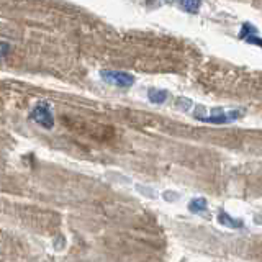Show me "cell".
Wrapping results in <instances>:
<instances>
[{"instance_id":"1","label":"cell","mask_w":262,"mask_h":262,"mask_svg":"<svg viewBox=\"0 0 262 262\" xmlns=\"http://www.w3.org/2000/svg\"><path fill=\"white\" fill-rule=\"evenodd\" d=\"M30 120L45 129H53L54 128V115L51 112V105L48 102H38L35 106H33V110L30 112Z\"/></svg>"},{"instance_id":"2","label":"cell","mask_w":262,"mask_h":262,"mask_svg":"<svg viewBox=\"0 0 262 262\" xmlns=\"http://www.w3.org/2000/svg\"><path fill=\"white\" fill-rule=\"evenodd\" d=\"M244 117V110H231V112H225L223 108H213L210 117H199V120L205 123H213V125H228V123H233L236 120H239Z\"/></svg>"},{"instance_id":"3","label":"cell","mask_w":262,"mask_h":262,"mask_svg":"<svg viewBox=\"0 0 262 262\" xmlns=\"http://www.w3.org/2000/svg\"><path fill=\"white\" fill-rule=\"evenodd\" d=\"M100 76L106 84L117 85L121 89H129L135 84V76H131L129 72L125 71H102Z\"/></svg>"},{"instance_id":"4","label":"cell","mask_w":262,"mask_h":262,"mask_svg":"<svg viewBox=\"0 0 262 262\" xmlns=\"http://www.w3.org/2000/svg\"><path fill=\"white\" fill-rule=\"evenodd\" d=\"M166 4L169 5H174L177 8H180L182 12L185 13H190V15H196L200 12L203 0H164Z\"/></svg>"},{"instance_id":"5","label":"cell","mask_w":262,"mask_h":262,"mask_svg":"<svg viewBox=\"0 0 262 262\" xmlns=\"http://www.w3.org/2000/svg\"><path fill=\"white\" fill-rule=\"evenodd\" d=\"M218 223L221 226H226V228H231V229H241V228H244V221L243 220L229 216V213L225 211V210H220V213H218Z\"/></svg>"},{"instance_id":"6","label":"cell","mask_w":262,"mask_h":262,"mask_svg":"<svg viewBox=\"0 0 262 262\" xmlns=\"http://www.w3.org/2000/svg\"><path fill=\"white\" fill-rule=\"evenodd\" d=\"M147 98H149L151 103L161 105L167 100V92L166 90H161V89H149L147 90Z\"/></svg>"},{"instance_id":"7","label":"cell","mask_w":262,"mask_h":262,"mask_svg":"<svg viewBox=\"0 0 262 262\" xmlns=\"http://www.w3.org/2000/svg\"><path fill=\"white\" fill-rule=\"evenodd\" d=\"M208 207V202L207 199H203V196H196V199H192L190 202H188L187 205V208L188 211H192V213H202L205 211Z\"/></svg>"},{"instance_id":"8","label":"cell","mask_w":262,"mask_h":262,"mask_svg":"<svg viewBox=\"0 0 262 262\" xmlns=\"http://www.w3.org/2000/svg\"><path fill=\"white\" fill-rule=\"evenodd\" d=\"M243 41H246L248 45H254V46H257L262 49V38L257 36V33H249V35H246L243 38Z\"/></svg>"},{"instance_id":"9","label":"cell","mask_w":262,"mask_h":262,"mask_svg":"<svg viewBox=\"0 0 262 262\" xmlns=\"http://www.w3.org/2000/svg\"><path fill=\"white\" fill-rule=\"evenodd\" d=\"M12 49V46L7 43V41H2V57H5L8 54V51Z\"/></svg>"}]
</instances>
